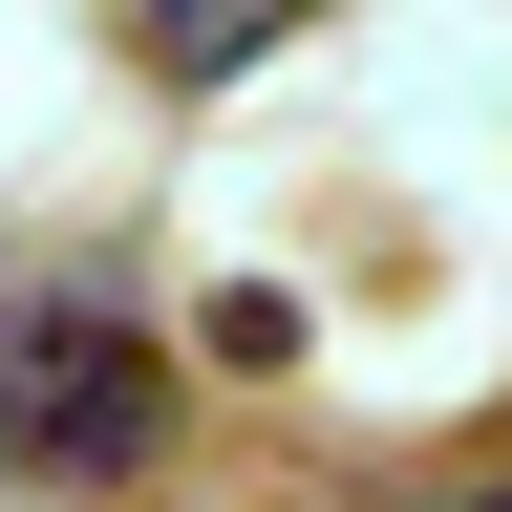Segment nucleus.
I'll list each match as a JSON object with an SVG mask.
<instances>
[{"label": "nucleus", "mask_w": 512, "mask_h": 512, "mask_svg": "<svg viewBox=\"0 0 512 512\" xmlns=\"http://www.w3.org/2000/svg\"><path fill=\"white\" fill-rule=\"evenodd\" d=\"M150 448H171V363H150V320L86 299V278L0 299V470H22V491H128Z\"/></svg>", "instance_id": "nucleus-1"}, {"label": "nucleus", "mask_w": 512, "mask_h": 512, "mask_svg": "<svg viewBox=\"0 0 512 512\" xmlns=\"http://www.w3.org/2000/svg\"><path fill=\"white\" fill-rule=\"evenodd\" d=\"M299 22L278 0H171V22H128V64H150V86H235V64H278Z\"/></svg>", "instance_id": "nucleus-2"}, {"label": "nucleus", "mask_w": 512, "mask_h": 512, "mask_svg": "<svg viewBox=\"0 0 512 512\" xmlns=\"http://www.w3.org/2000/svg\"><path fill=\"white\" fill-rule=\"evenodd\" d=\"M427 512H512V470H470V491H427Z\"/></svg>", "instance_id": "nucleus-3"}]
</instances>
